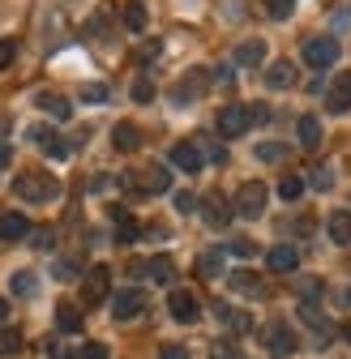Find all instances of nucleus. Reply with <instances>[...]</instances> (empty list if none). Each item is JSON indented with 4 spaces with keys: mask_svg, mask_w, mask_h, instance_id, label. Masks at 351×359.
<instances>
[{
    "mask_svg": "<svg viewBox=\"0 0 351 359\" xmlns=\"http://www.w3.org/2000/svg\"><path fill=\"white\" fill-rule=\"evenodd\" d=\"M13 193H18L22 201L48 205V201H56V197H60V180H56V175H48V171H22V175L13 180Z\"/></svg>",
    "mask_w": 351,
    "mask_h": 359,
    "instance_id": "obj_1",
    "label": "nucleus"
},
{
    "mask_svg": "<svg viewBox=\"0 0 351 359\" xmlns=\"http://www.w3.org/2000/svg\"><path fill=\"white\" fill-rule=\"evenodd\" d=\"M257 120H266V107H244V103H227L223 111H218L214 128H218V137H240V133H249V124Z\"/></svg>",
    "mask_w": 351,
    "mask_h": 359,
    "instance_id": "obj_2",
    "label": "nucleus"
},
{
    "mask_svg": "<svg viewBox=\"0 0 351 359\" xmlns=\"http://www.w3.org/2000/svg\"><path fill=\"white\" fill-rule=\"evenodd\" d=\"M232 210H236L240 218H261V210H266V184H261V180H249V184H240Z\"/></svg>",
    "mask_w": 351,
    "mask_h": 359,
    "instance_id": "obj_3",
    "label": "nucleus"
},
{
    "mask_svg": "<svg viewBox=\"0 0 351 359\" xmlns=\"http://www.w3.org/2000/svg\"><path fill=\"white\" fill-rule=\"evenodd\" d=\"M120 184L124 189H142V193H167L171 189V171L167 167H142L138 175H124Z\"/></svg>",
    "mask_w": 351,
    "mask_h": 359,
    "instance_id": "obj_4",
    "label": "nucleus"
},
{
    "mask_svg": "<svg viewBox=\"0 0 351 359\" xmlns=\"http://www.w3.org/2000/svg\"><path fill=\"white\" fill-rule=\"evenodd\" d=\"M334 60H338V39L317 34V39L304 43V65H309V69H330Z\"/></svg>",
    "mask_w": 351,
    "mask_h": 359,
    "instance_id": "obj_5",
    "label": "nucleus"
},
{
    "mask_svg": "<svg viewBox=\"0 0 351 359\" xmlns=\"http://www.w3.org/2000/svg\"><path fill=\"white\" fill-rule=\"evenodd\" d=\"M107 295H112V269L107 265H95L91 274H86V283H81V299L91 304V308H99Z\"/></svg>",
    "mask_w": 351,
    "mask_h": 359,
    "instance_id": "obj_6",
    "label": "nucleus"
},
{
    "mask_svg": "<svg viewBox=\"0 0 351 359\" xmlns=\"http://www.w3.org/2000/svg\"><path fill=\"white\" fill-rule=\"evenodd\" d=\"M326 107H330V116H347L351 111V69L334 73V81L326 90Z\"/></svg>",
    "mask_w": 351,
    "mask_h": 359,
    "instance_id": "obj_7",
    "label": "nucleus"
},
{
    "mask_svg": "<svg viewBox=\"0 0 351 359\" xmlns=\"http://www.w3.org/2000/svg\"><path fill=\"white\" fill-rule=\"evenodd\" d=\"M142 308H146V295H142L138 287H128V291H116V295H112V317H116V321H133Z\"/></svg>",
    "mask_w": 351,
    "mask_h": 359,
    "instance_id": "obj_8",
    "label": "nucleus"
},
{
    "mask_svg": "<svg viewBox=\"0 0 351 359\" xmlns=\"http://www.w3.org/2000/svg\"><path fill=\"white\" fill-rule=\"evenodd\" d=\"M266 346H270L274 359H287V355L296 351V334H291V325H287V321H270V325H266Z\"/></svg>",
    "mask_w": 351,
    "mask_h": 359,
    "instance_id": "obj_9",
    "label": "nucleus"
},
{
    "mask_svg": "<svg viewBox=\"0 0 351 359\" xmlns=\"http://www.w3.org/2000/svg\"><path fill=\"white\" fill-rule=\"evenodd\" d=\"M167 308H171V317L180 321V325H193V321L201 317V304H197V295H193V291H171Z\"/></svg>",
    "mask_w": 351,
    "mask_h": 359,
    "instance_id": "obj_10",
    "label": "nucleus"
},
{
    "mask_svg": "<svg viewBox=\"0 0 351 359\" xmlns=\"http://www.w3.org/2000/svg\"><path fill=\"white\" fill-rule=\"evenodd\" d=\"M171 163L180 167V171H201L206 154H201V146H197V142H176V146H171Z\"/></svg>",
    "mask_w": 351,
    "mask_h": 359,
    "instance_id": "obj_11",
    "label": "nucleus"
},
{
    "mask_svg": "<svg viewBox=\"0 0 351 359\" xmlns=\"http://www.w3.org/2000/svg\"><path fill=\"white\" fill-rule=\"evenodd\" d=\"M30 236V218L26 214H0V240H5V244H18V240H26Z\"/></svg>",
    "mask_w": 351,
    "mask_h": 359,
    "instance_id": "obj_12",
    "label": "nucleus"
},
{
    "mask_svg": "<svg viewBox=\"0 0 351 359\" xmlns=\"http://www.w3.org/2000/svg\"><path fill=\"white\" fill-rule=\"evenodd\" d=\"M201 214H206V222H210V227H227V222L236 218V210H232L223 197H218V193H210V197L201 201Z\"/></svg>",
    "mask_w": 351,
    "mask_h": 359,
    "instance_id": "obj_13",
    "label": "nucleus"
},
{
    "mask_svg": "<svg viewBox=\"0 0 351 359\" xmlns=\"http://www.w3.org/2000/svg\"><path fill=\"white\" fill-rule=\"evenodd\" d=\"M30 137H34V146H39L43 154H48V158H65V154H69V146L56 137L52 128H43V124H34V128H30Z\"/></svg>",
    "mask_w": 351,
    "mask_h": 359,
    "instance_id": "obj_14",
    "label": "nucleus"
},
{
    "mask_svg": "<svg viewBox=\"0 0 351 359\" xmlns=\"http://www.w3.org/2000/svg\"><path fill=\"white\" fill-rule=\"evenodd\" d=\"M326 236H330L334 244H351V214H347V210H334V214L326 218Z\"/></svg>",
    "mask_w": 351,
    "mask_h": 359,
    "instance_id": "obj_15",
    "label": "nucleus"
},
{
    "mask_svg": "<svg viewBox=\"0 0 351 359\" xmlns=\"http://www.w3.org/2000/svg\"><path fill=\"white\" fill-rule=\"evenodd\" d=\"M112 218H116V244H138V236H142V227L133 218H128L120 205H112Z\"/></svg>",
    "mask_w": 351,
    "mask_h": 359,
    "instance_id": "obj_16",
    "label": "nucleus"
},
{
    "mask_svg": "<svg viewBox=\"0 0 351 359\" xmlns=\"http://www.w3.org/2000/svg\"><path fill=\"white\" fill-rule=\"evenodd\" d=\"M261 60H266V43H261V39H249V43L236 48V65L240 69H257Z\"/></svg>",
    "mask_w": 351,
    "mask_h": 359,
    "instance_id": "obj_17",
    "label": "nucleus"
},
{
    "mask_svg": "<svg viewBox=\"0 0 351 359\" xmlns=\"http://www.w3.org/2000/svg\"><path fill=\"white\" fill-rule=\"evenodd\" d=\"M270 269H274V274H291V269L300 265V252L291 248V244H279V248H270Z\"/></svg>",
    "mask_w": 351,
    "mask_h": 359,
    "instance_id": "obj_18",
    "label": "nucleus"
},
{
    "mask_svg": "<svg viewBox=\"0 0 351 359\" xmlns=\"http://www.w3.org/2000/svg\"><path fill=\"white\" fill-rule=\"evenodd\" d=\"M112 146H116V150H124V154H128V150H138V146H142L138 124H128V120H124V124H116V128H112Z\"/></svg>",
    "mask_w": 351,
    "mask_h": 359,
    "instance_id": "obj_19",
    "label": "nucleus"
},
{
    "mask_svg": "<svg viewBox=\"0 0 351 359\" xmlns=\"http://www.w3.org/2000/svg\"><path fill=\"white\" fill-rule=\"evenodd\" d=\"M201 90H206V77L201 73H193V77H185V81H176V90H171V103H189V99H197L201 95Z\"/></svg>",
    "mask_w": 351,
    "mask_h": 359,
    "instance_id": "obj_20",
    "label": "nucleus"
},
{
    "mask_svg": "<svg viewBox=\"0 0 351 359\" xmlns=\"http://www.w3.org/2000/svg\"><path fill=\"white\" fill-rule=\"evenodd\" d=\"M56 330L60 334H81V308L77 304H56Z\"/></svg>",
    "mask_w": 351,
    "mask_h": 359,
    "instance_id": "obj_21",
    "label": "nucleus"
},
{
    "mask_svg": "<svg viewBox=\"0 0 351 359\" xmlns=\"http://www.w3.org/2000/svg\"><path fill=\"white\" fill-rule=\"evenodd\" d=\"M291 81H296V65H291V60H274V65L266 69V86H270V90H287Z\"/></svg>",
    "mask_w": 351,
    "mask_h": 359,
    "instance_id": "obj_22",
    "label": "nucleus"
},
{
    "mask_svg": "<svg viewBox=\"0 0 351 359\" xmlns=\"http://www.w3.org/2000/svg\"><path fill=\"white\" fill-rule=\"evenodd\" d=\"M300 146L304 150H317L322 146V120L317 116H300Z\"/></svg>",
    "mask_w": 351,
    "mask_h": 359,
    "instance_id": "obj_23",
    "label": "nucleus"
},
{
    "mask_svg": "<svg viewBox=\"0 0 351 359\" xmlns=\"http://www.w3.org/2000/svg\"><path fill=\"white\" fill-rule=\"evenodd\" d=\"M227 283H232V287H236L240 295H257V299H261V295H266V283H261V278H253V274H249V269H236V274H232Z\"/></svg>",
    "mask_w": 351,
    "mask_h": 359,
    "instance_id": "obj_24",
    "label": "nucleus"
},
{
    "mask_svg": "<svg viewBox=\"0 0 351 359\" xmlns=\"http://www.w3.org/2000/svg\"><path fill=\"white\" fill-rule=\"evenodd\" d=\"M34 103H39L43 111H52L56 120H69V116H73V107H69V99H60V95H52V90H43V95H39Z\"/></svg>",
    "mask_w": 351,
    "mask_h": 359,
    "instance_id": "obj_25",
    "label": "nucleus"
},
{
    "mask_svg": "<svg viewBox=\"0 0 351 359\" xmlns=\"http://www.w3.org/2000/svg\"><path fill=\"white\" fill-rule=\"evenodd\" d=\"M197 274H201V278H218V274H223V252H218V248L201 252V257H197Z\"/></svg>",
    "mask_w": 351,
    "mask_h": 359,
    "instance_id": "obj_26",
    "label": "nucleus"
},
{
    "mask_svg": "<svg viewBox=\"0 0 351 359\" xmlns=\"http://www.w3.org/2000/svg\"><path fill=\"white\" fill-rule=\"evenodd\" d=\"M146 274H150L154 283H171V278H176V265H171V257H150V261H146Z\"/></svg>",
    "mask_w": 351,
    "mask_h": 359,
    "instance_id": "obj_27",
    "label": "nucleus"
},
{
    "mask_svg": "<svg viewBox=\"0 0 351 359\" xmlns=\"http://www.w3.org/2000/svg\"><path fill=\"white\" fill-rule=\"evenodd\" d=\"M124 26L133 30V34L146 30V5H142V0H128V5H124Z\"/></svg>",
    "mask_w": 351,
    "mask_h": 359,
    "instance_id": "obj_28",
    "label": "nucleus"
},
{
    "mask_svg": "<svg viewBox=\"0 0 351 359\" xmlns=\"http://www.w3.org/2000/svg\"><path fill=\"white\" fill-rule=\"evenodd\" d=\"M300 317H304V321H309V325H313V330H317V334H322V338H326V334H330V321H326V317H322V308H317V304H313V299H304V304H300Z\"/></svg>",
    "mask_w": 351,
    "mask_h": 359,
    "instance_id": "obj_29",
    "label": "nucleus"
},
{
    "mask_svg": "<svg viewBox=\"0 0 351 359\" xmlns=\"http://www.w3.org/2000/svg\"><path fill=\"white\" fill-rule=\"evenodd\" d=\"M9 287H13V295H26V299H30V295L39 291V278L30 274V269H18V274L9 278Z\"/></svg>",
    "mask_w": 351,
    "mask_h": 359,
    "instance_id": "obj_30",
    "label": "nucleus"
},
{
    "mask_svg": "<svg viewBox=\"0 0 351 359\" xmlns=\"http://www.w3.org/2000/svg\"><path fill=\"white\" fill-rule=\"evenodd\" d=\"M300 193H304V180H300V175H283L279 197H283V201H300Z\"/></svg>",
    "mask_w": 351,
    "mask_h": 359,
    "instance_id": "obj_31",
    "label": "nucleus"
},
{
    "mask_svg": "<svg viewBox=\"0 0 351 359\" xmlns=\"http://www.w3.org/2000/svg\"><path fill=\"white\" fill-rule=\"evenodd\" d=\"M107 95H112V90H107L103 81H91V86H81V103H107Z\"/></svg>",
    "mask_w": 351,
    "mask_h": 359,
    "instance_id": "obj_32",
    "label": "nucleus"
},
{
    "mask_svg": "<svg viewBox=\"0 0 351 359\" xmlns=\"http://www.w3.org/2000/svg\"><path fill=\"white\" fill-rule=\"evenodd\" d=\"M22 351V334L18 330H0V355H18Z\"/></svg>",
    "mask_w": 351,
    "mask_h": 359,
    "instance_id": "obj_33",
    "label": "nucleus"
},
{
    "mask_svg": "<svg viewBox=\"0 0 351 359\" xmlns=\"http://www.w3.org/2000/svg\"><path fill=\"white\" fill-rule=\"evenodd\" d=\"M257 158H261V163H279V158H287V146L266 142V146H257Z\"/></svg>",
    "mask_w": 351,
    "mask_h": 359,
    "instance_id": "obj_34",
    "label": "nucleus"
},
{
    "mask_svg": "<svg viewBox=\"0 0 351 359\" xmlns=\"http://www.w3.org/2000/svg\"><path fill=\"white\" fill-rule=\"evenodd\" d=\"M210 359H244V355H240L236 342H214V346H210Z\"/></svg>",
    "mask_w": 351,
    "mask_h": 359,
    "instance_id": "obj_35",
    "label": "nucleus"
},
{
    "mask_svg": "<svg viewBox=\"0 0 351 359\" xmlns=\"http://www.w3.org/2000/svg\"><path fill=\"white\" fill-rule=\"evenodd\" d=\"M197 146H206V154H210L214 163H227V150H223V146H218L214 137H197Z\"/></svg>",
    "mask_w": 351,
    "mask_h": 359,
    "instance_id": "obj_36",
    "label": "nucleus"
},
{
    "mask_svg": "<svg viewBox=\"0 0 351 359\" xmlns=\"http://www.w3.org/2000/svg\"><path fill=\"white\" fill-rule=\"evenodd\" d=\"M291 9H296V0H270V18H274V22L291 18Z\"/></svg>",
    "mask_w": 351,
    "mask_h": 359,
    "instance_id": "obj_37",
    "label": "nucleus"
},
{
    "mask_svg": "<svg viewBox=\"0 0 351 359\" xmlns=\"http://www.w3.org/2000/svg\"><path fill=\"white\" fill-rule=\"evenodd\" d=\"M13 56H18V43H13V39H0V69H9Z\"/></svg>",
    "mask_w": 351,
    "mask_h": 359,
    "instance_id": "obj_38",
    "label": "nucleus"
},
{
    "mask_svg": "<svg viewBox=\"0 0 351 359\" xmlns=\"http://www.w3.org/2000/svg\"><path fill=\"white\" fill-rule=\"evenodd\" d=\"M133 99H138V103H150V99H154V86H150L146 77H138V81H133Z\"/></svg>",
    "mask_w": 351,
    "mask_h": 359,
    "instance_id": "obj_39",
    "label": "nucleus"
},
{
    "mask_svg": "<svg viewBox=\"0 0 351 359\" xmlns=\"http://www.w3.org/2000/svg\"><path fill=\"white\" fill-rule=\"evenodd\" d=\"M77 359H107V346H103V342H86V346L77 351Z\"/></svg>",
    "mask_w": 351,
    "mask_h": 359,
    "instance_id": "obj_40",
    "label": "nucleus"
},
{
    "mask_svg": "<svg viewBox=\"0 0 351 359\" xmlns=\"http://www.w3.org/2000/svg\"><path fill=\"white\" fill-rule=\"evenodd\" d=\"M56 278H60V283L77 278V261H69V257H65V261H56Z\"/></svg>",
    "mask_w": 351,
    "mask_h": 359,
    "instance_id": "obj_41",
    "label": "nucleus"
},
{
    "mask_svg": "<svg viewBox=\"0 0 351 359\" xmlns=\"http://www.w3.org/2000/svg\"><path fill=\"white\" fill-rule=\"evenodd\" d=\"M176 210H180V214H193V210H201V205H197L193 193H176Z\"/></svg>",
    "mask_w": 351,
    "mask_h": 359,
    "instance_id": "obj_42",
    "label": "nucleus"
},
{
    "mask_svg": "<svg viewBox=\"0 0 351 359\" xmlns=\"http://www.w3.org/2000/svg\"><path fill=\"white\" fill-rule=\"evenodd\" d=\"M330 184H334L330 167H313V189H330Z\"/></svg>",
    "mask_w": 351,
    "mask_h": 359,
    "instance_id": "obj_43",
    "label": "nucleus"
},
{
    "mask_svg": "<svg viewBox=\"0 0 351 359\" xmlns=\"http://www.w3.org/2000/svg\"><path fill=\"white\" fill-rule=\"evenodd\" d=\"M30 236H34V240H30L34 248H52V244H56V240H52V227H39V231H30Z\"/></svg>",
    "mask_w": 351,
    "mask_h": 359,
    "instance_id": "obj_44",
    "label": "nucleus"
},
{
    "mask_svg": "<svg viewBox=\"0 0 351 359\" xmlns=\"http://www.w3.org/2000/svg\"><path fill=\"white\" fill-rule=\"evenodd\" d=\"M227 248H232L236 257H253V252H257V244H249V240H232Z\"/></svg>",
    "mask_w": 351,
    "mask_h": 359,
    "instance_id": "obj_45",
    "label": "nucleus"
},
{
    "mask_svg": "<svg viewBox=\"0 0 351 359\" xmlns=\"http://www.w3.org/2000/svg\"><path fill=\"white\" fill-rule=\"evenodd\" d=\"M159 359H189V351H185V346H163Z\"/></svg>",
    "mask_w": 351,
    "mask_h": 359,
    "instance_id": "obj_46",
    "label": "nucleus"
},
{
    "mask_svg": "<svg viewBox=\"0 0 351 359\" xmlns=\"http://www.w3.org/2000/svg\"><path fill=\"white\" fill-rule=\"evenodd\" d=\"M300 291H304V295H317V291H322V283H317V278H304V283H300Z\"/></svg>",
    "mask_w": 351,
    "mask_h": 359,
    "instance_id": "obj_47",
    "label": "nucleus"
},
{
    "mask_svg": "<svg viewBox=\"0 0 351 359\" xmlns=\"http://www.w3.org/2000/svg\"><path fill=\"white\" fill-rule=\"evenodd\" d=\"M9 158H13V150H9L5 142H0V171H5V167H9Z\"/></svg>",
    "mask_w": 351,
    "mask_h": 359,
    "instance_id": "obj_48",
    "label": "nucleus"
},
{
    "mask_svg": "<svg viewBox=\"0 0 351 359\" xmlns=\"http://www.w3.org/2000/svg\"><path fill=\"white\" fill-rule=\"evenodd\" d=\"M5 317H9V304H5V299H0V321H5Z\"/></svg>",
    "mask_w": 351,
    "mask_h": 359,
    "instance_id": "obj_49",
    "label": "nucleus"
},
{
    "mask_svg": "<svg viewBox=\"0 0 351 359\" xmlns=\"http://www.w3.org/2000/svg\"><path fill=\"white\" fill-rule=\"evenodd\" d=\"M343 338H347V342H351V321H347V325H343Z\"/></svg>",
    "mask_w": 351,
    "mask_h": 359,
    "instance_id": "obj_50",
    "label": "nucleus"
},
{
    "mask_svg": "<svg viewBox=\"0 0 351 359\" xmlns=\"http://www.w3.org/2000/svg\"><path fill=\"white\" fill-rule=\"evenodd\" d=\"M347 299H351V291H347Z\"/></svg>",
    "mask_w": 351,
    "mask_h": 359,
    "instance_id": "obj_51",
    "label": "nucleus"
}]
</instances>
